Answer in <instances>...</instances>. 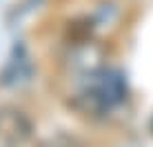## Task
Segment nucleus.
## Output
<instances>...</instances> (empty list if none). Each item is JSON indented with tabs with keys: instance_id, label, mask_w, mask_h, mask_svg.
<instances>
[{
	"instance_id": "f257e3e1",
	"label": "nucleus",
	"mask_w": 153,
	"mask_h": 147,
	"mask_svg": "<svg viewBox=\"0 0 153 147\" xmlns=\"http://www.w3.org/2000/svg\"><path fill=\"white\" fill-rule=\"evenodd\" d=\"M31 136V120L20 109H0V147H22Z\"/></svg>"
}]
</instances>
